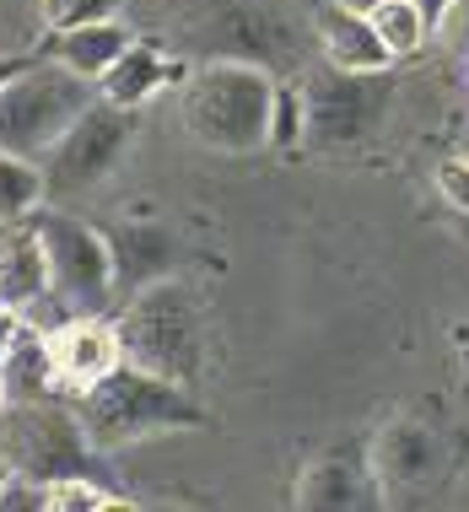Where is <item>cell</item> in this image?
Returning a JSON list of instances; mask_svg holds the SVG:
<instances>
[{"label": "cell", "mask_w": 469, "mask_h": 512, "mask_svg": "<svg viewBox=\"0 0 469 512\" xmlns=\"http://www.w3.org/2000/svg\"><path fill=\"white\" fill-rule=\"evenodd\" d=\"M71 405L81 415V426H87V437L98 442V453L130 448V442L157 437V432H200V426H211L195 389L157 378V372L135 362H119L108 378L81 389Z\"/></svg>", "instance_id": "obj_1"}, {"label": "cell", "mask_w": 469, "mask_h": 512, "mask_svg": "<svg viewBox=\"0 0 469 512\" xmlns=\"http://www.w3.org/2000/svg\"><path fill=\"white\" fill-rule=\"evenodd\" d=\"M275 81L265 65L254 60H211L184 76V130L200 146L227 151V157H248V151L270 146V108H275Z\"/></svg>", "instance_id": "obj_2"}, {"label": "cell", "mask_w": 469, "mask_h": 512, "mask_svg": "<svg viewBox=\"0 0 469 512\" xmlns=\"http://www.w3.org/2000/svg\"><path fill=\"white\" fill-rule=\"evenodd\" d=\"M98 81L76 76L71 65L33 54L17 76L0 87V151L27 157L44 168V157L65 141V130L98 103Z\"/></svg>", "instance_id": "obj_3"}, {"label": "cell", "mask_w": 469, "mask_h": 512, "mask_svg": "<svg viewBox=\"0 0 469 512\" xmlns=\"http://www.w3.org/2000/svg\"><path fill=\"white\" fill-rule=\"evenodd\" d=\"M119 324V345H124V362L157 372V378H173L184 389H195L200 372H205V324L200 308L184 286L173 281H151L141 286L124 313L114 318Z\"/></svg>", "instance_id": "obj_4"}, {"label": "cell", "mask_w": 469, "mask_h": 512, "mask_svg": "<svg viewBox=\"0 0 469 512\" xmlns=\"http://www.w3.org/2000/svg\"><path fill=\"white\" fill-rule=\"evenodd\" d=\"M0 453L27 480H65V475H98V442L87 437L76 405L65 399H22L0 415Z\"/></svg>", "instance_id": "obj_5"}, {"label": "cell", "mask_w": 469, "mask_h": 512, "mask_svg": "<svg viewBox=\"0 0 469 512\" xmlns=\"http://www.w3.org/2000/svg\"><path fill=\"white\" fill-rule=\"evenodd\" d=\"M302 92H308V146L319 151L362 146L394 108L389 71H335V65H324L319 76L302 81Z\"/></svg>", "instance_id": "obj_6"}, {"label": "cell", "mask_w": 469, "mask_h": 512, "mask_svg": "<svg viewBox=\"0 0 469 512\" xmlns=\"http://www.w3.org/2000/svg\"><path fill=\"white\" fill-rule=\"evenodd\" d=\"M49 248V302L65 313H108L114 308V254H108L103 227L76 221L65 211H38Z\"/></svg>", "instance_id": "obj_7"}, {"label": "cell", "mask_w": 469, "mask_h": 512, "mask_svg": "<svg viewBox=\"0 0 469 512\" xmlns=\"http://www.w3.org/2000/svg\"><path fill=\"white\" fill-rule=\"evenodd\" d=\"M130 141H135V108H119V103L98 98L71 130H65V141L44 157L49 200H71V195L98 189L103 178L124 162Z\"/></svg>", "instance_id": "obj_8"}, {"label": "cell", "mask_w": 469, "mask_h": 512, "mask_svg": "<svg viewBox=\"0 0 469 512\" xmlns=\"http://www.w3.org/2000/svg\"><path fill=\"white\" fill-rule=\"evenodd\" d=\"M292 502L302 512H372L389 502V486L378 475V459H372V437H340L302 469L297 496Z\"/></svg>", "instance_id": "obj_9"}, {"label": "cell", "mask_w": 469, "mask_h": 512, "mask_svg": "<svg viewBox=\"0 0 469 512\" xmlns=\"http://www.w3.org/2000/svg\"><path fill=\"white\" fill-rule=\"evenodd\" d=\"M49 356H54V372H60L65 399H76L81 389H92L124 362L119 324L108 313H65L49 329Z\"/></svg>", "instance_id": "obj_10"}, {"label": "cell", "mask_w": 469, "mask_h": 512, "mask_svg": "<svg viewBox=\"0 0 469 512\" xmlns=\"http://www.w3.org/2000/svg\"><path fill=\"white\" fill-rule=\"evenodd\" d=\"M0 302L33 313V302H49V248L38 216L0 221Z\"/></svg>", "instance_id": "obj_11"}, {"label": "cell", "mask_w": 469, "mask_h": 512, "mask_svg": "<svg viewBox=\"0 0 469 512\" xmlns=\"http://www.w3.org/2000/svg\"><path fill=\"white\" fill-rule=\"evenodd\" d=\"M313 33H319V54L335 71H389L394 54L383 49L378 27H372L367 11L340 6V0H324L319 17H313Z\"/></svg>", "instance_id": "obj_12"}, {"label": "cell", "mask_w": 469, "mask_h": 512, "mask_svg": "<svg viewBox=\"0 0 469 512\" xmlns=\"http://www.w3.org/2000/svg\"><path fill=\"white\" fill-rule=\"evenodd\" d=\"M108 238V254H114V286L119 292H141L151 281H168L173 275V232L162 221H119V227L103 232Z\"/></svg>", "instance_id": "obj_13"}, {"label": "cell", "mask_w": 469, "mask_h": 512, "mask_svg": "<svg viewBox=\"0 0 469 512\" xmlns=\"http://www.w3.org/2000/svg\"><path fill=\"white\" fill-rule=\"evenodd\" d=\"M130 44H135L130 27H124L119 17H103V22H81V27H54L44 44H38V54L71 65V71L87 76V81H103Z\"/></svg>", "instance_id": "obj_14"}, {"label": "cell", "mask_w": 469, "mask_h": 512, "mask_svg": "<svg viewBox=\"0 0 469 512\" xmlns=\"http://www.w3.org/2000/svg\"><path fill=\"white\" fill-rule=\"evenodd\" d=\"M372 459H378V475H383V486H389V491L421 486V480L437 469L432 426L410 421V415H399V421L378 426V432H372Z\"/></svg>", "instance_id": "obj_15"}, {"label": "cell", "mask_w": 469, "mask_h": 512, "mask_svg": "<svg viewBox=\"0 0 469 512\" xmlns=\"http://www.w3.org/2000/svg\"><path fill=\"white\" fill-rule=\"evenodd\" d=\"M173 81H184V65L168 60L151 38H135L130 49L119 54V65L98 81V92L108 103H119V108H135L141 114V103L146 98H157L162 87H173Z\"/></svg>", "instance_id": "obj_16"}, {"label": "cell", "mask_w": 469, "mask_h": 512, "mask_svg": "<svg viewBox=\"0 0 469 512\" xmlns=\"http://www.w3.org/2000/svg\"><path fill=\"white\" fill-rule=\"evenodd\" d=\"M0 378L11 389V405H22V399H60L65 389H60V372H54V356H49V329L22 324L11 351L0 356Z\"/></svg>", "instance_id": "obj_17"}, {"label": "cell", "mask_w": 469, "mask_h": 512, "mask_svg": "<svg viewBox=\"0 0 469 512\" xmlns=\"http://www.w3.org/2000/svg\"><path fill=\"white\" fill-rule=\"evenodd\" d=\"M367 17H372V27H378V38H383V49H389L394 60H416V54L437 38V22L426 17L421 0H378Z\"/></svg>", "instance_id": "obj_18"}, {"label": "cell", "mask_w": 469, "mask_h": 512, "mask_svg": "<svg viewBox=\"0 0 469 512\" xmlns=\"http://www.w3.org/2000/svg\"><path fill=\"white\" fill-rule=\"evenodd\" d=\"M49 200V184H44V168L27 157H11L0 151V221H22V216H38Z\"/></svg>", "instance_id": "obj_19"}, {"label": "cell", "mask_w": 469, "mask_h": 512, "mask_svg": "<svg viewBox=\"0 0 469 512\" xmlns=\"http://www.w3.org/2000/svg\"><path fill=\"white\" fill-rule=\"evenodd\" d=\"M124 496L98 486V475H65L44 486V512H98V507H119Z\"/></svg>", "instance_id": "obj_20"}, {"label": "cell", "mask_w": 469, "mask_h": 512, "mask_svg": "<svg viewBox=\"0 0 469 512\" xmlns=\"http://www.w3.org/2000/svg\"><path fill=\"white\" fill-rule=\"evenodd\" d=\"M308 141V92L302 87H275V108H270V146L292 151Z\"/></svg>", "instance_id": "obj_21"}, {"label": "cell", "mask_w": 469, "mask_h": 512, "mask_svg": "<svg viewBox=\"0 0 469 512\" xmlns=\"http://www.w3.org/2000/svg\"><path fill=\"white\" fill-rule=\"evenodd\" d=\"M38 11H44V27H81V22H103L119 11V0H38Z\"/></svg>", "instance_id": "obj_22"}, {"label": "cell", "mask_w": 469, "mask_h": 512, "mask_svg": "<svg viewBox=\"0 0 469 512\" xmlns=\"http://www.w3.org/2000/svg\"><path fill=\"white\" fill-rule=\"evenodd\" d=\"M432 178H437V195H443L453 211L469 216V157H464V151H459V157H443V162H437Z\"/></svg>", "instance_id": "obj_23"}, {"label": "cell", "mask_w": 469, "mask_h": 512, "mask_svg": "<svg viewBox=\"0 0 469 512\" xmlns=\"http://www.w3.org/2000/svg\"><path fill=\"white\" fill-rule=\"evenodd\" d=\"M0 512H44V480H27L11 469L6 491H0Z\"/></svg>", "instance_id": "obj_24"}, {"label": "cell", "mask_w": 469, "mask_h": 512, "mask_svg": "<svg viewBox=\"0 0 469 512\" xmlns=\"http://www.w3.org/2000/svg\"><path fill=\"white\" fill-rule=\"evenodd\" d=\"M443 33H448L459 49H469V0H453V11L443 17Z\"/></svg>", "instance_id": "obj_25"}, {"label": "cell", "mask_w": 469, "mask_h": 512, "mask_svg": "<svg viewBox=\"0 0 469 512\" xmlns=\"http://www.w3.org/2000/svg\"><path fill=\"white\" fill-rule=\"evenodd\" d=\"M27 60H33V54H0V87H6V81L17 76V71H22Z\"/></svg>", "instance_id": "obj_26"}, {"label": "cell", "mask_w": 469, "mask_h": 512, "mask_svg": "<svg viewBox=\"0 0 469 512\" xmlns=\"http://www.w3.org/2000/svg\"><path fill=\"white\" fill-rule=\"evenodd\" d=\"M421 6H426V17L437 22V33H443V17H448V11H453V0H421Z\"/></svg>", "instance_id": "obj_27"}, {"label": "cell", "mask_w": 469, "mask_h": 512, "mask_svg": "<svg viewBox=\"0 0 469 512\" xmlns=\"http://www.w3.org/2000/svg\"><path fill=\"white\" fill-rule=\"evenodd\" d=\"M11 410V389H6V378H0V415Z\"/></svg>", "instance_id": "obj_28"}, {"label": "cell", "mask_w": 469, "mask_h": 512, "mask_svg": "<svg viewBox=\"0 0 469 512\" xmlns=\"http://www.w3.org/2000/svg\"><path fill=\"white\" fill-rule=\"evenodd\" d=\"M6 480H11V464H6V453H0V491H6Z\"/></svg>", "instance_id": "obj_29"}, {"label": "cell", "mask_w": 469, "mask_h": 512, "mask_svg": "<svg viewBox=\"0 0 469 512\" xmlns=\"http://www.w3.org/2000/svg\"><path fill=\"white\" fill-rule=\"evenodd\" d=\"M340 6H356V11H372L378 0H340Z\"/></svg>", "instance_id": "obj_30"}, {"label": "cell", "mask_w": 469, "mask_h": 512, "mask_svg": "<svg viewBox=\"0 0 469 512\" xmlns=\"http://www.w3.org/2000/svg\"><path fill=\"white\" fill-rule=\"evenodd\" d=\"M464 157H469V141H464Z\"/></svg>", "instance_id": "obj_31"}, {"label": "cell", "mask_w": 469, "mask_h": 512, "mask_svg": "<svg viewBox=\"0 0 469 512\" xmlns=\"http://www.w3.org/2000/svg\"><path fill=\"white\" fill-rule=\"evenodd\" d=\"M0 308H6V302H0Z\"/></svg>", "instance_id": "obj_32"}]
</instances>
